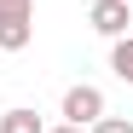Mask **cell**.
I'll return each instance as SVG.
<instances>
[{
  "instance_id": "2",
  "label": "cell",
  "mask_w": 133,
  "mask_h": 133,
  "mask_svg": "<svg viewBox=\"0 0 133 133\" xmlns=\"http://www.w3.org/2000/svg\"><path fill=\"white\" fill-rule=\"evenodd\" d=\"M104 116V93L93 81H81V87H70V93H64V122H75V127H93Z\"/></svg>"
},
{
  "instance_id": "6",
  "label": "cell",
  "mask_w": 133,
  "mask_h": 133,
  "mask_svg": "<svg viewBox=\"0 0 133 133\" xmlns=\"http://www.w3.org/2000/svg\"><path fill=\"white\" fill-rule=\"evenodd\" d=\"M87 133H133V122H127V116H98Z\"/></svg>"
},
{
  "instance_id": "7",
  "label": "cell",
  "mask_w": 133,
  "mask_h": 133,
  "mask_svg": "<svg viewBox=\"0 0 133 133\" xmlns=\"http://www.w3.org/2000/svg\"><path fill=\"white\" fill-rule=\"evenodd\" d=\"M46 133H87V127H75V122H64V127H46Z\"/></svg>"
},
{
  "instance_id": "4",
  "label": "cell",
  "mask_w": 133,
  "mask_h": 133,
  "mask_svg": "<svg viewBox=\"0 0 133 133\" xmlns=\"http://www.w3.org/2000/svg\"><path fill=\"white\" fill-rule=\"evenodd\" d=\"M110 70L133 87V35H116V46H110Z\"/></svg>"
},
{
  "instance_id": "1",
  "label": "cell",
  "mask_w": 133,
  "mask_h": 133,
  "mask_svg": "<svg viewBox=\"0 0 133 133\" xmlns=\"http://www.w3.org/2000/svg\"><path fill=\"white\" fill-rule=\"evenodd\" d=\"M35 41V0H0V52H23Z\"/></svg>"
},
{
  "instance_id": "3",
  "label": "cell",
  "mask_w": 133,
  "mask_h": 133,
  "mask_svg": "<svg viewBox=\"0 0 133 133\" xmlns=\"http://www.w3.org/2000/svg\"><path fill=\"white\" fill-rule=\"evenodd\" d=\"M87 23H93L104 41H116V35H127V0H93V12H87Z\"/></svg>"
},
{
  "instance_id": "5",
  "label": "cell",
  "mask_w": 133,
  "mask_h": 133,
  "mask_svg": "<svg viewBox=\"0 0 133 133\" xmlns=\"http://www.w3.org/2000/svg\"><path fill=\"white\" fill-rule=\"evenodd\" d=\"M0 133H46V127H41L35 110H6L0 116Z\"/></svg>"
}]
</instances>
